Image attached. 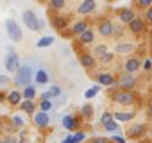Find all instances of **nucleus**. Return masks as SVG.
Segmentation results:
<instances>
[{
	"label": "nucleus",
	"mask_w": 152,
	"mask_h": 143,
	"mask_svg": "<svg viewBox=\"0 0 152 143\" xmlns=\"http://www.w3.org/2000/svg\"><path fill=\"white\" fill-rule=\"evenodd\" d=\"M23 23L31 29V31H43V27H45V22L43 20H39L31 9H27V11H23Z\"/></svg>",
	"instance_id": "1"
},
{
	"label": "nucleus",
	"mask_w": 152,
	"mask_h": 143,
	"mask_svg": "<svg viewBox=\"0 0 152 143\" xmlns=\"http://www.w3.org/2000/svg\"><path fill=\"white\" fill-rule=\"evenodd\" d=\"M31 79H32V72H31V66L23 64L20 66V70L16 72V77H15V84L16 86H31Z\"/></svg>",
	"instance_id": "2"
},
{
	"label": "nucleus",
	"mask_w": 152,
	"mask_h": 143,
	"mask_svg": "<svg viewBox=\"0 0 152 143\" xmlns=\"http://www.w3.org/2000/svg\"><path fill=\"white\" fill-rule=\"evenodd\" d=\"M6 29H7V34H9V38L13 41H20L22 39V29L16 23V20H7L6 22Z\"/></svg>",
	"instance_id": "3"
},
{
	"label": "nucleus",
	"mask_w": 152,
	"mask_h": 143,
	"mask_svg": "<svg viewBox=\"0 0 152 143\" xmlns=\"http://www.w3.org/2000/svg\"><path fill=\"white\" fill-rule=\"evenodd\" d=\"M4 64H6V68H7L9 72H18V70H20V57H18V54H16V52H15V54H7Z\"/></svg>",
	"instance_id": "4"
},
{
	"label": "nucleus",
	"mask_w": 152,
	"mask_h": 143,
	"mask_svg": "<svg viewBox=\"0 0 152 143\" xmlns=\"http://www.w3.org/2000/svg\"><path fill=\"white\" fill-rule=\"evenodd\" d=\"M134 98H136V97H134L132 91H118V93L115 95V102H116V104H124V106L132 104Z\"/></svg>",
	"instance_id": "5"
},
{
	"label": "nucleus",
	"mask_w": 152,
	"mask_h": 143,
	"mask_svg": "<svg viewBox=\"0 0 152 143\" xmlns=\"http://www.w3.org/2000/svg\"><path fill=\"white\" fill-rule=\"evenodd\" d=\"M134 84H136V79H134L132 74H124L122 75V79H120L122 91H131V88H134Z\"/></svg>",
	"instance_id": "6"
},
{
	"label": "nucleus",
	"mask_w": 152,
	"mask_h": 143,
	"mask_svg": "<svg viewBox=\"0 0 152 143\" xmlns=\"http://www.w3.org/2000/svg\"><path fill=\"white\" fill-rule=\"evenodd\" d=\"M138 70H140V61L136 57H129L125 61V74H134Z\"/></svg>",
	"instance_id": "7"
},
{
	"label": "nucleus",
	"mask_w": 152,
	"mask_h": 143,
	"mask_svg": "<svg viewBox=\"0 0 152 143\" xmlns=\"http://www.w3.org/2000/svg\"><path fill=\"white\" fill-rule=\"evenodd\" d=\"M99 31H100V34H102V36H111V34H113V31H115V27H113V23H111L109 20H104V22H100Z\"/></svg>",
	"instance_id": "8"
},
{
	"label": "nucleus",
	"mask_w": 152,
	"mask_h": 143,
	"mask_svg": "<svg viewBox=\"0 0 152 143\" xmlns=\"http://www.w3.org/2000/svg\"><path fill=\"white\" fill-rule=\"evenodd\" d=\"M129 29H131V32H143L145 31V23H143V20L141 18H134L131 23H129Z\"/></svg>",
	"instance_id": "9"
},
{
	"label": "nucleus",
	"mask_w": 152,
	"mask_h": 143,
	"mask_svg": "<svg viewBox=\"0 0 152 143\" xmlns=\"http://www.w3.org/2000/svg\"><path fill=\"white\" fill-rule=\"evenodd\" d=\"M48 122H50V118H48V115H47V113H43V111H39V113L34 116V123H36L38 127H47V125H48Z\"/></svg>",
	"instance_id": "10"
},
{
	"label": "nucleus",
	"mask_w": 152,
	"mask_h": 143,
	"mask_svg": "<svg viewBox=\"0 0 152 143\" xmlns=\"http://www.w3.org/2000/svg\"><path fill=\"white\" fill-rule=\"evenodd\" d=\"M95 0H86V2H83L81 6H79V13L81 15H86V13H91L93 9H95Z\"/></svg>",
	"instance_id": "11"
},
{
	"label": "nucleus",
	"mask_w": 152,
	"mask_h": 143,
	"mask_svg": "<svg viewBox=\"0 0 152 143\" xmlns=\"http://www.w3.org/2000/svg\"><path fill=\"white\" fill-rule=\"evenodd\" d=\"M34 81L38 82V84H47L48 82V74H47V70H38L36 72V75H34Z\"/></svg>",
	"instance_id": "12"
},
{
	"label": "nucleus",
	"mask_w": 152,
	"mask_h": 143,
	"mask_svg": "<svg viewBox=\"0 0 152 143\" xmlns=\"http://www.w3.org/2000/svg\"><path fill=\"white\" fill-rule=\"evenodd\" d=\"M134 18H136V16H134L132 9H122V11H120V20H122V22H125V23H131Z\"/></svg>",
	"instance_id": "13"
},
{
	"label": "nucleus",
	"mask_w": 152,
	"mask_h": 143,
	"mask_svg": "<svg viewBox=\"0 0 152 143\" xmlns=\"http://www.w3.org/2000/svg\"><path fill=\"white\" fill-rule=\"evenodd\" d=\"M113 118H115V120H118V122H129V120H132V118H134V113H132V111H129V113L120 111V113H115V115H113Z\"/></svg>",
	"instance_id": "14"
},
{
	"label": "nucleus",
	"mask_w": 152,
	"mask_h": 143,
	"mask_svg": "<svg viewBox=\"0 0 152 143\" xmlns=\"http://www.w3.org/2000/svg\"><path fill=\"white\" fill-rule=\"evenodd\" d=\"M79 59H81V64H83L84 68H91V66L95 64V57L90 55V54H83Z\"/></svg>",
	"instance_id": "15"
},
{
	"label": "nucleus",
	"mask_w": 152,
	"mask_h": 143,
	"mask_svg": "<svg viewBox=\"0 0 152 143\" xmlns=\"http://www.w3.org/2000/svg\"><path fill=\"white\" fill-rule=\"evenodd\" d=\"M99 84H102V86H111V84H113V75H111V74H99Z\"/></svg>",
	"instance_id": "16"
},
{
	"label": "nucleus",
	"mask_w": 152,
	"mask_h": 143,
	"mask_svg": "<svg viewBox=\"0 0 152 143\" xmlns=\"http://www.w3.org/2000/svg\"><path fill=\"white\" fill-rule=\"evenodd\" d=\"M7 100H9V104L18 106V104L22 102V93H20V91H11V93L7 95Z\"/></svg>",
	"instance_id": "17"
},
{
	"label": "nucleus",
	"mask_w": 152,
	"mask_h": 143,
	"mask_svg": "<svg viewBox=\"0 0 152 143\" xmlns=\"http://www.w3.org/2000/svg\"><path fill=\"white\" fill-rule=\"evenodd\" d=\"M132 48H134L132 43H120V45H116V52H118V54H127V52H131Z\"/></svg>",
	"instance_id": "18"
},
{
	"label": "nucleus",
	"mask_w": 152,
	"mask_h": 143,
	"mask_svg": "<svg viewBox=\"0 0 152 143\" xmlns=\"http://www.w3.org/2000/svg\"><path fill=\"white\" fill-rule=\"evenodd\" d=\"M86 31H88V23H86V22H79V23L73 25V32L79 34V36H81L83 32H86Z\"/></svg>",
	"instance_id": "19"
},
{
	"label": "nucleus",
	"mask_w": 152,
	"mask_h": 143,
	"mask_svg": "<svg viewBox=\"0 0 152 143\" xmlns=\"http://www.w3.org/2000/svg\"><path fill=\"white\" fill-rule=\"evenodd\" d=\"M63 125L66 127V131H72V129L75 127V120H73V116H72V115H66V116L63 118Z\"/></svg>",
	"instance_id": "20"
},
{
	"label": "nucleus",
	"mask_w": 152,
	"mask_h": 143,
	"mask_svg": "<svg viewBox=\"0 0 152 143\" xmlns=\"http://www.w3.org/2000/svg\"><path fill=\"white\" fill-rule=\"evenodd\" d=\"M79 39H81V43H91L93 41V31H86V32H83L81 36H79Z\"/></svg>",
	"instance_id": "21"
},
{
	"label": "nucleus",
	"mask_w": 152,
	"mask_h": 143,
	"mask_svg": "<svg viewBox=\"0 0 152 143\" xmlns=\"http://www.w3.org/2000/svg\"><path fill=\"white\" fill-rule=\"evenodd\" d=\"M52 43H54V38H52V36H45V38H41L36 45H38L39 48H45V47H48V45H52Z\"/></svg>",
	"instance_id": "22"
},
{
	"label": "nucleus",
	"mask_w": 152,
	"mask_h": 143,
	"mask_svg": "<svg viewBox=\"0 0 152 143\" xmlns=\"http://www.w3.org/2000/svg\"><path fill=\"white\" fill-rule=\"evenodd\" d=\"M34 107H36V104H34L32 100H23V102H22V109H23L25 113H34Z\"/></svg>",
	"instance_id": "23"
},
{
	"label": "nucleus",
	"mask_w": 152,
	"mask_h": 143,
	"mask_svg": "<svg viewBox=\"0 0 152 143\" xmlns=\"http://www.w3.org/2000/svg\"><path fill=\"white\" fill-rule=\"evenodd\" d=\"M34 95H36V90H34L32 86H27V88L23 90V98H25V100H32Z\"/></svg>",
	"instance_id": "24"
},
{
	"label": "nucleus",
	"mask_w": 152,
	"mask_h": 143,
	"mask_svg": "<svg viewBox=\"0 0 152 143\" xmlns=\"http://www.w3.org/2000/svg\"><path fill=\"white\" fill-rule=\"evenodd\" d=\"M99 91H100V86L97 84V86H93V88H90V90H88V91L84 93V97H86V98H93V97H95V95H97Z\"/></svg>",
	"instance_id": "25"
},
{
	"label": "nucleus",
	"mask_w": 152,
	"mask_h": 143,
	"mask_svg": "<svg viewBox=\"0 0 152 143\" xmlns=\"http://www.w3.org/2000/svg\"><path fill=\"white\" fill-rule=\"evenodd\" d=\"M104 129H106V131H109V132H116V131H118V123H116L115 120H111V122L104 123Z\"/></svg>",
	"instance_id": "26"
},
{
	"label": "nucleus",
	"mask_w": 152,
	"mask_h": 143,
	"mask_svg": "<svg viewBox=\"0 0 152 143\" xmlns=\"http://www.w3.org/2000/svg\"><path fill=\"white\" fill-rule=\"evenodd\" d=\"M91 113H93V109H91V106H90V104H86V106H83V107H81V115H83L84 118H90V116H91Z\"/></svg>",
	"instance_id": "27"
},
{
	"label": "nucleus",
	"mask_w": 152,
	"mask_h": 143,
	"mask_svg": "<svg viewBox=\"0 0 152 143\" xmlns=\"http://www.w3.org/2000/svg\"><path fill=\"white\" fill-rule=\"evenodd\" d=\"M106 52H107V48H106L104 45H99V47L95 48V57H102Z\"/></svg>",
	"instance_id": "28"
},
{
	"label": "nucleus",
	"mask_w": 152,
	"mask_h": 143,
	"mask_svg": "<svg viewBox=\"0 0 152 143\" xmlns=\"http://www.w3.org/2000/svg\"><path fill=\"white\" fill-rule=\"evenodd\" d=\"M48 93H50L52 98H54V97H61V88H59V86H52V88L48 90Z\"/></svg>",
	"instance_id": "29"
},
{
	"label": "nucleus",
	"mask_w": 152,
	"mask_h": 143,
	"mask_svg": "<svg viewBox=\"0 0 152 143\" xmlns=\"http://www.w3.org/2000/svg\"><path fill=\"white\" fill-rule=\"evenodd\" d=\"M50 109H52V100H41V111L47 113Z\"/></svg>",
	"instance_id": "30"
},
{
	"label": "nucleus",
	"mask_w": 152,
	"mask_h": 143,
	"mask_svg": "<svg viewBox=\"0 0 152 143\" xmlns=\"http://www.w3.org/2000/svg\"><path fill=\"white\" fill-rule=\"evenodd\" d=\"M143 129H145V127L140 123V125H134V127H131L129 131H131V134H132V136H136V134H141V132H143Z\"/></svg>",
	"instance_id": "31"
},
{
	"label": "nucleus",
	"mask_w": 152,
	"mask_h": 143,
	"mask_svg": "<svg viewBox=\"0 0 152 143\" xmlns=\"http://www.w3.org/2000/svg\"><path fill=\"white\" fill-rule=\"evenodd\" d=\"M52 7H54V9L64 7V0H52Z\"/></svg>",
	"instance_id": "32"
},
{
	"label": "nucleus",
	"mask_w": 152,
	"mask_h": 143,
	"mask_svg": "<svg viewBox=\"0 0 152 143\" xmlns=\"http://www.w3.org/2000/svg\"><path fill=\"white\" fill-rule=\"evenodd\" d=\"M54 25H56L57 29H63V27L66 25V20H63V18H56V20H54Z\"/></svg>",
	"instance_id": "33"
},
{
	"label": "nucleus",
	"mask_w": 152,
	"mask_h": 143,
	"mask_svg": "<svg viewBox=\"0 0 152 143\" xmlns=\"http://www.w3.org/2000/svg\"><path fill=\"white\" fill-rule=\"evenodd\" d=\"M84 138H86V134H84V132H77V134H73V141H75V143H81Z\"/></svg>",
	"instance_id": "34"
},
{
	"label": "nucleus",
	"mask_w": 152,
	"mask_h": 143,
	"mask_svg": "<svg viewBox=\"0 0 152 143\" xmlns=\"http://www.w3.org/2000/svg\"><path fill=\"white\" fill-rule=\"evenodd\" d=\"M111 59H113V54H111V52H106V54L100 57V61H102V63H109Z\"/></svg>",
	"instance_id": "35"
},
{
	"label": "nucleus",
	"mask_w": 152,
	"mask_h": 143,
	"mask_svg": "<svg viewBox=\"0 0 152 143\" xmlns=\"http://www.w3.org/2000/svg\"><path fill=\"white\" fill-rule=\"evenodd\" d=\"M111 120H113V115H111V113H104V115H102V125L107 123V122H111Z\"/></svg>",
	"instance_id": "36"
},
{
	"label": "nucleus",
	"mask_w": 152,
	"mask_h": 143,
	"mask_svg": "<svg viewBox=\"0 0 152 143\" xmlns=\"http://www.w3.org/2000/svg\"><path fill=\"white\" fill-rule=\"evenodd\" d=\"M6 84H9V77L0 75V86H6Z\"/></svg>",
	"instance_id": "37"
},
{
	"label": "nucleus",
	"mask_w": 152,
	"mask_h": 143,
	"mask_svg": "<svg viewBox=\"0 0 152 143\" xmlns=\"http://www.w3.org/2000/svg\"><path fill=\"white\" fill-rule=\"evenodd\" d=\"M140 6H143V7H150V6H152V0H140Z\"/></svg>",
	"instance_id": "38"
},
{
	"label": "nucleus",
	"mask_w": 152,
	"mask_h": 143,
	"mask_svg": "<svg viewBox=\"0 0 152 143\" xmlns=\"http://www.w3.org/2000/svg\"><path fill=\"white\" fill-rule=\"evenodd\" d=\"M143 68H145V70H150V68H152V61H150V59H147V61H145V64H143Z\"/></svg>",
	"instance_id": "39"
},
{
	"label": "nucleus",
	"mask_w": 152,
	"mask_h": 143,
	"mask_svg": "<svg viewBox=\"0 0 152 143\" xmlns=\"http://www.w3.org/2000/svg\"><path fill=\"white\" fill-rule=\"evenodd\" d=\"M4 141H6V143H18V141H16V139H15L13 136H7V138H6Z\"/></svg>",
	"instance_id": "40"
},
{
	"label": "nucleus",
	"mask_w": 152,
	"mask_h": 143,
	"mask_svg": "<svg viewBox=\"0 0 152 143\" xmlns=\"http://www.w3.org/2000/svg\"><path fill=\"white\" fill-rule=\"evenodd\" d=\"M61 143H75V141H73V136H68V138H64Z\"/></svg>",
	"instance_id": "41"
},
{
	"label": "nucleus",
	"mask_w": 152,
	"mask_h": 143,
	"mask_svg": "<svg viewBox=\"0 0 152 143\" xmlns=\"http://www.w3.org/2000/svg\"><path fill=\"white\" fill-rule=\"evenodd\" d=\"M93 143H107V139H106V138H95Z\"/></svg>",
	"instance_id": "42"
},
{
	"label": "nucleus",
	"mask_w": 152,
	"mask_h": 143,
	"mask_svg": "<svg viewBox=\"0 0 152 143\" xmlns=\"http://www.w3.org/2000/svg\"><path fill=\"white\" fill-rule=\"evenodd\" d=\"M13 120H15V123H16V125H23V122H22V118H20V116H15Z\"/></svg>",
	"instance_id": "43"
},
{
	"label": "nucleus",
	"mask_w": 152,
	"mask_h": 143,
	"mask_svg": "<svg viewBox=\"0 0 152 143\" xmlns=\"http://www.w3.org/2000/svg\"><path fill=\"white\" fill-rule=\"evenodd\" d=\"M147 20L152 22V7H148V11H147Z\"/></svg>",
	"instance_id": "44"
},
{
	"label": "nucleus",
	"mask_w": 152,
	"mask_h": 143,
	"mask_svg": "<svg viewBox=\"0 0 152 143\" xmlns=\"http://www.w3.org/2000/svg\"><path fill=\"white\" fill-rule=\"evenodd\" d=\"M113 139H115L116 143H125V139H124V138H120V136H115Z\"/></svg>",
	"instance_id": "45"
},
{
	"label": "nucleus",
	"mask_w": 152,
	"mask_h": 143,
	"mask_svg": "<svg viewBox=\"0 0 152 143\" xmlns=\"http://www.w3.org/2000/svg\"><path fill=\"white\" fill-rule=\"evenodd\" d=\"M148 113L152 115V102H150V107H148Z\"/></svg>",
	"instance_id": "46"
},
{
	"label": "nucleus",
	"mask_w": 152,
	"mask_h": 143,
	"mask_svg": "<svg viewBox=\"0 0 152 143\" xmlns=\"http://www.w3.org/2000/svg\"><path fill=\"white\" fill-rule=\"evenodd\" d=\"M2 98H4V97H2V93H0V100H2Z\"/></svg>",
	"instance_id": "47"
},
{
	"label": "nucleus",
	"mask_w": 152,
	"mask_h": 143,
	"mask_svg": "<svg viewBox=\"0 0 152 143\" xmlns=\"http://www.w3.org/2000/svg\"><path fill=\"white\" fill-rule=\"evenodd\" d=\"M0 143H6V141H0Z\"/></svg>",
	"instance_id": "48"
}]
</instances>
